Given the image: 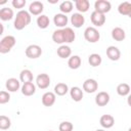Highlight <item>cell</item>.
I'll use <instances>...</instances> for the list:
<instances>
[{
  "label": "cell",
  "instance_id": "cell-1",
  "mask_svg": "<svg viewBox=\"0 0 131 131\" xmlns=\"http://www.w3.org/2000/svg\"><path fill=\"white\" fill-rule=\"evenodd\" d=\"M31 23V13L27 10H19L14 18L13 27L15 30H23Z\"/></svg>",
  "mask_w": 131,
  "mask_h": 131
},
{
  "label": "cell",
  "instance_id": "cell-2",
  "mask_svg": "<svg viewBox=\"0 0 131 131\" xmlns=\"http://www.w3.org/2000/svg\"><path fill=\"white\" fill-rule=\"evenodd\" d=\"M15 43H16V40L13 36L11 35L5 36L0 41V53L4 54V53L9 52L12 49V47L15 45Z\"/></svg>",
  "mask_w": 131,
  "mask_h": 131
},
{
  "label": "cell",
  "instance_id": "cell-3",
  "mask_svg": "<svg viewBox=\"0 0 131 131\" xmlns=\"http://www.w3.org/2000/svg\"><path fill=\"white\" fill-rule=\"evenodd\" d=\"M84 38L89 43H96L100 39V34L94 27H87L84 31Z\"/></svg>",
  "mask_w": 131,
  "mask_h": 131
},
{
  "label": "cell",
  "instance_id": "cell-4",
  "mask_svg": "<svg viewBox=\"0 0 131 131\" xmlns=\"http://www.w3.org/2000/svg\"><path fill=\"white\" fill-rule=\"evenodd\" d=\"M25 53L29 58H38L42 54V49L37 44H31L26 48Z\"/></svg>",
  "mask_w": 131,
  "mask_h": 131
},
{
  "label": "cell",
  "instance_id": "cell-5",
  "mask_svg": "<svg viewBox=\"0 0 131 131\" xmlns=\"http://www.w3.org/2000/svg\"><path fill=\"white\" fill-rule=\"evenodd\" d=\"M94 8H95V11L104 14L111 10L112 4L110 1H106V0H97L94 3Z\"/></svg>",
  "mask_w": 131,
  "mask_h": 131
},
{
  "label": "cell",
  "instance_id": "cell-6",
  "mask_svg": "<svg viewBox=\"0 0 131 131\" xmlns=\"http://www.w3.org/2000/svg\"><path fill=\"white\" fill-rule=\"evenodd\" d=\"M36 85L40 89H46L50 85V77L47 74H39L36 78Z\"/></svg>",
  "mask_w": 131,
  "mask_h": 131
},
{
  "label": "cell",
  "instance_id": "cell-7",
  "mask_svg": "<svg viewBox=\"0 0 131 131\" xmlns=\"http://www.w3.org/2000/svg\"><path fill=\"white\" fill-rule=\"evenodd\" d=\"M90 19L95 27H101L105 23V15L103 13H100L94 10L90 15Z\"/></svg>",
  "mask_w": 131,
  "mask_h": 131
},
{
  "label": "cell",
  "instance_id": "cell-8",
  "mask_svg": "<svg viewBox=\"0 0 131 131\" xmlns=\"http://www.w3.org/2000/svg\"><path fill=\"white\" fill-rule=\"evenodd\" d=\"M98 88V83L94 79H86L83 83V90L87 93H93L97 90Z\"/></svg>",
  "mask_w": 131,
  "mask_h": 131
},
{
  "label": "cell",
  "instance_id": "cell-9",
  "mask_svg": "<svg viewBox=\"0 0 131 131\" xmlns=\"http://www.w3.org/2000/svg\"><path fill=\"white\" fill-rule=\"evenodd\" d=\"M44 10V5L40 1H33L29 6V12L33 15H41Z\"/></svg>",
  "mask_w": 131,
  "mask_h": 131
},
{
  "label": "cell",
  "instance_id": "cell-10",
  "mask_svg": "<svg viewBox=\"0 0 131 131\" xmlns=\"http://www.w3.org/2000/svg\"><path fill=\"white\" fill-rule=\"evenodd\" d=\"M55 100H56V94L54 92L48 91L42 95V103L44 106H52L55 103Z\"/></svg>",
  "mask_w": 131,
  "mask_h": 131
},
{
  "label": "cell",
  "instance_id": "cell-11",
  "mask_svg": "<svg viewBox=\"0 0 131 131\" xmlns=\"http://www.w3.org/2000/svg\"><path fill=\"white\" fill-rule=\"evenodd\" d=\"M110 102V94L105 91H100L95 96V103L98 106H104Z\"/></svg>",
  "mask_w": 131,
  "mask_h": 131
},
{
  "label": "cell",
  "instance_id": "cell-12",
  "mask_svg": "<svg viewBox=\"0 0 131 131\" xmlns=\"http://www.w3.org/2000/svg\"><path fill=\"white\" fill-rule=\"evenodd\" d=\"M68 21H69V18L63 13H56L53 16V23L58 28H66V26L68 25Z\"/></svg>",
  "mask_w": 131,
  "mask_h": 131
},
{
  "label": "cell",
  "instance_id": "cell-13",
  "mask_svg": "<svg viewBox=\"0 0 131 131\" xmlns=\"http://www.w3.org/2000/svg\"><path fill=\"white\" fill-rule=\"evenodd\" d=\"M105 53H106V56H107L111 60H114V61L118 60V59L121 57V51H120V49H119L118 47H116V46H108V47L106 48Z\"/></svg>",
  "mask_w": 131,
  "mask_h": 131
},
{
  "label": "cell",
  "instance_id": "cell-14",
  "mask_svg": "<svg viewBox=\"0 0 131 131\" xmlns=\"http://www.w3.org/2000/svg\"><path fill=\"white\" fill-rule=\"evenodd\" d=\"M5 86L9 92H15L20 88V82L16 78H9L6 81Z\"/></svg>",
  "mask_w": 131,
  "mask_h": 131
},
{
  "label": "cell",
  "instance_id": "cell-15",
  "mask_svg": "<svg viewBox=\"0 0 131 131\" xmlns=\"http://www.w3.org/2000/svg\"><path fill=\"white\" fill-rule=\"evenodd\" d=\"M99 123L101 125L102 128H105V129H108V128H112L115 124V119L112 115H102L100 117V120H99Z\"/></svg>",
  "mask_w": 131,
  "mask_h": 131
},
{
  "label": "cell",
  "instance_id": "cell-16",
  "mask_svg": "<svg viewBox=\"0 0 131 131\" xmlns=\"http://www.w3.org/2000/svg\"><path fill=\"white\" fill-rule=\"evenodd\" d=\"M71 23L75 28H81L85 23V17L80 12L73 13L71 16Z\"/></svg>",
  "mask_w": 131,
  "mask_h": 131
},
{
  "label": "cell",
  "instance_id": "cell-17",
  "mask_svg": "<svg viewBox=\"0 0 131 131\" xmlns=\"http://www.w3.org/2000/svg\"><path fill=\"white\" fill-rule=\"evenodd\" d=\"M36 92V85L33 82H28L23 84L21 86V93L25 96H31L33 94H35Z\"/></svg>",
  "mask_w": 131,
  "mask_h": 131
},
{
  "label": "cell",
  "instance_id": "cell-18",
  "mask_svg": "<svg viewBox=\"0 0 131 131\" xmlns=\"http://www.w3.org/2000/svg\"><path fill=\"white\" fill-rule=\"evenodd\" d=\"M70 95L74 101H81L83 98V90L78 86H74L70 89Z\"/></svg>",
  "mask_w": 131,
  "mask_h": 131
},
{
  "label": "cell",
  "instance_id": "cell-19",
  "mask_svg": "<svg viewBox=\"0 0 131 131\" xmlns=\"http://www.w3.org/2000/svg\"><path fill=\"white\" fill-rule=\"evenodd\" d=\"M112 38L114 40H116V41L121 42V41H123L126 38V33H125V31L122 28L116 27V28H114L112 30Z\"/></svg>",
  "mask_w": 131,
  "mask_h": 131
},
{
  "label": "cell",
  "instance_id": "cell-20",
  "mask_svg": "<svg viewBox=\"0 0 131 131\" xmlns=\"http://www.w3.org/2000/svg\"><path fill=\"white\" fill-rule=\"evenodd\" d=\"M57 55L60 57V58H70L71 57V54H72V49L70 48V46L68 45H60L58 48H57Z\"/></svg>",
  "mask_w": 131,
  "mask_h": 131
},
{
  "label": "cell",
  "instance_id": "cell-21",
  "mask_svg": "<svg viewBox=\"0 0 131 131\" xmlns=\"http://www.w3.org/2000/svg\"><path fill=\"white\" fill-rule=\"evenodd\" d=\"M75 6L80 13H83V12L88 11V9L90 7V3L88 0H76Z\"/></svg>",
  "mask_w": 131,
  "mask_h": 131
},
{
  "label": "cell",
  "instance_id": "cell-22",
  "mask_svg": "<svg viewBox=\"0 0 131 131\" xmlns=\"http://www.w3.org/2000/svg\"><path fill=\"white\" fill-rule=\"evenodd\" d=\"M63 35H64V43H72L76 39V34L72 28L69 27L63 28Z\"/></svg>",
  "mask_w": 131,
  "mask_h": 131
},
{
  "label": "cell",
  "instance_id": "cell-23",
  "mask_svg": "<svg viewBox=\"0 0 131 131\" xmlns=\"http://www.w3.org/2000/svg\"><path fill=\"white\" fill-rule=\"evenodd\" d=\"M81 62H82V60L79 55H72L68 60V66L72 70H77L80 68Z\"/></svg>",
  "mask_w": 131,
  "mask_h": 131
},
{
  "label": "cell",
  "instance_id": "cell-24",
  "mask_svg": "<svg viewBox=\"0 0 131 131\" xmlns=\"http://www.w3.org/2000/svg\"><path fill=\"white\" fill-rule=\"evenodd\" d=\"M70 91L69 86L66 83H57L54 86V93L58 96H63Z\"/></svg>",
  "mask_w": 131,
  "mask_h": 131
},
{
  "label": "cell",
  "instance_id": "cell-25",
  "mask_svg": "<svg viewBox=\"0 0 131 131\" xmlns=\"http://www.w3.org/2000/svg\"><path fill=\"white\" fill-rule=\"evenodd\" d=\"M118 11H119V13L122 14V15H127V16H129L130 11H131V2H128V1L122 2V3L118 6Z\"/></svg>",
  "mask_w": 131,
  "mask_h": 131
},
{
  "label": "cell",
  "instance_id": "cell-26",
  "mask_svg": "<svg viewBox=\"0 0 131 131\" xmlns=\"http://www.w3.org/2000/svg\"><path fill=\"white\" fill-rule=\"evenodd\" d=\"M130 90H131V87L129 84L127 83H121L117 86V93L120 95V96H127L130 94Z\"/></svg>",
  "mask_w": 131,
  "mask_h": 131
},
{
  "label": "cell",
  "instance_id": "cell-27",
  "mask_svg": "<svg viewBox=\"0 0 131 131\" xmlns=\"http://www.w3.org/2000/svg\"><path fill=\"white\" fill-rule=\"evenodd\" d=\"M13 17V10L9 7H3L0 10V18L4 21L10 20Z\"/></svg>",
  "mask_w": 131,
  "mask_h": 131
},
{
  "label": "cell",
  "instance_id": "cell-28",
  "mask_svg": "<svg viewBox=\"0 0 131 131\" xmlns=\"http://www.w3.org/2000/svg\"><path fill=\"white\" fill-rule=\"evenodd\" d=\"M19 80L24 84L28 83V82H33V73L28 69L23 70L19 74Z\"/></svg>",
  "mask_w": 131,
  "mask_h": 131
},
{
  "label": "cell",
  "instance_id": "cell-29",
  "mask_svg": "<svg viewBox=\"0 0 131 131\" xmlns=\"http://www.w3.org/2000/svg\"><path fill=\"white\" fill-rule=\"evenodd\" d=\"M52 40L57 44H63L64 43V35H63V29L55 30L52 34Z\"/></svg>",
  "mask_w": 131,
  "mask_h": 131
},
{
  "label": "cell",
  "instance_id": "cell-30",
  "mask_svg": "<svg viewBox=\"0 0 131 131\" xmlns=\"http://www.w3.org/2000/svg\"><path fill=\"white\" fill-rule=\"evenodd\" d=\"M37 26L40 28V29H46L49 24H50V20H49V17L45 14H41L37 17Z\"/></svg>",
  "mask_w": 131,
  "mask_h": 131
},
{
  "label": "cell",
  "instance_id": "cell-31",
  "mask_svg": "<svg viewBox=\"0 0 131 131\" xmlns=\"http://www.w3.org/2000/svg\"><path fill=\"white\" fill-rule=\"evenodd\" d=\"M101 61H102V58L97 53H92L88 57V62L91 67H98V66H100Z\"/></svg>",
  "mask_w": 131,
  "mask_h": 131
},
{
  "label": "cell",
  "instance_id": "cell-32",
  "mask_svg": "<svg viewBox=\"0 0 131 131\" xmlns=\"http://www.w3.org/2000/svg\"><path fill=\"white\" fill-rule=\"evenodd\" d=\"M59 10H60L61 13H63V14H67V13L71 12V11L73 10V2H72V1H69V0L62 1V2L59 4Z\"/></svg>",
  "mask_w": 131,
  "mask_h": 131
},
{
  "label": "cell",
  "instance_id": "cell-33",
  "mask_svg": "<svg viewBox=\"0 0 131 131\" xmlns=\"http://www.w3.org/2000/svg\"><path fill=\"white\" fill-rule=\"evenodd\" d=\"M11 126V121L8 117L2 115L0 116V129L1 130H6L8 128H10Z\"/></svg>",
  "mask_w": 131,
  "mask_h": 131
},
{
  "label": "cell",
  "instance_id": "cell-34",
  "mask_svg": "<svg viewBox=\"0 0 131 131\" xmlns=\"http://www.w3.org/2000/svg\"><path fill=\"white\" fill-rule=\"evenodd\" d=\"M58 129H59V131H73L74 126H73V124H72L71 122H69V121H63V122H61V123L59 124Z\"/></svg>",
  "mask_w": 131,
  "mask_h": 131
},
{
  "label": "cell",
  "instance_id": "cell-35",
  "mask_svg": "<svg viewBox=\"0 0 131 131\" xmlns=\"http://www.w3.org/2000/svg\"><path fill=\"white\" fill-rule=\"evenodd\" d=\"M10 100V94L7 92V91H1L0 92V103L1 104H4L6 102H8Z\"/></svg>",
  "mask_w": 131,
  "mask_h": 131
},
{
  "label": "cell",
  "instance_id": "cell-36",
  "mask_svg": "<svg viewBox=\"0 0 131 131\" xmlns=\"http://www.w3.org/2000/svg\"><path fill=\"white\" fill-rule=\"evenodd\" d=\"M11 4H12V6L14 8L20 9V8H23L26 5V0H12Z\"/></svg>",
  "mask_w": 131,
  "mask_h": 131
},
{
  "label": "cell",
  "instance_id": "cell-37",
  "mask_svg": "<svg viewBox=\"0 0 131 131\" xmlns=\"http://www.w3.org/2000/svg\"><path fill=\"white\" fill-rule=\"evenodd\" d=\"M127 103L129 106H131V93L128 95V98H127Z\"/></svg>",
  "mask_w": 131,
  "mask_h": 131
},
{
  "label": "cell",
  "instance_id": "cell-38",
  "mask_svg": "<svg viewBox=\"0 0 131 131\" xmlns=\"http://www.w3.org/2000/svg\"><path fill=\"white\" fill-rule=\"evenodd\" d=\"M95 131H104L103 129H97V130H95Z\"/></svg>",
  "mask_w": 131,
  "mask_h": 131
},
{
  "label": "cell",
  "instance_id": "cell-39",
  "mask_svg": "<svg viewBox=\"0 0 131 131\" xmlns=\"http://www.w3.org/2000/svg\"><path fill=\"white\" fill-rule=\"evenodd\" d=\"M129 17L131 18V11H130V14H129Z\"/></svg>",
  "mask_w": 131,
  "mask_h": 131
},
{
  "label": "cell",
  "instance_id": "cell-40",
  "mask_svg": "<svg viewBox=\"0 0 131 131\" xmlns=\"http://www.w3.org/2000/svg\"><path fill=\"white\" fill-rule=\"evenodd\" d=\"M128 131H131V127H130V128H129V130H128Z\"/></svg>",
  "mask_w": 131,
  "mask_h": 131
},
{
  "label": "cell",
  "instance_id": "cell-41",
  "mask_svg": "<svg viewBox=\"0 0 131 131\" xmlns=\"http://www.w3.org/2000/svg\"><path fill=\"white\" fill-rule=\"evenodd\" d=\"M49 131H52V130H49Z\"/></svg>",
  "mask_w": 131,
  "mask_h": 131
}]
</instances>
